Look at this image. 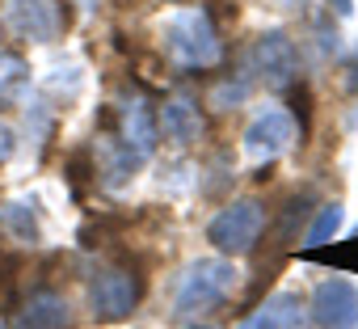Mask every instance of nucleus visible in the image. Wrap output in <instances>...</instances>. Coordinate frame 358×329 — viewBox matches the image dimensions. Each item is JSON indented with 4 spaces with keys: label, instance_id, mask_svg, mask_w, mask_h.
I'll use <instances>...</instances> for the list:
<instances>
[{
    "label": "nucleus",
    "instance_id": "nucleus-1",
    "mask_svg": "<svg viewBox=\"0 0 358 329\" xmlns=\"http://www.w3.org/2000/svg\"><path fill=\"white\" fill-rule=\"evenodd\" d=\"M160 38H164V59L177 68V72H211L224 64V38H220V26L211 18V9H177L164 18L160 26Z\"/></svg>",
    "mask_w": 358,
    "mask_h": 329
},
{
    "label": "nucleus",
    "instance_id": "nucleus-2",
    "mask_svg": "<svg viewBox=\"0 0 358 329\" xmlns=\"http://www.w3.org/2000/svg\"><path fill=\"white\" fill-rule=\"evenodd\" d=\"M236 266L228 258H199L182 270V279H177L173 287V316L177 321H194V316H207L215 308H224L236 291Z\"/></svg>",
    "mask_w": 358,
    "mask_h": 329
},
{
    "label": "nucleus",
    "instance_id": "nucleus-3",
    "mask_svg": "<svg viewBox=\"0 0 358 329\" xmlns=\"http://www.w3.org/2000/svg\"><path fill=\"white\" fill-rule=\"evenodd\" d=\"M143 270L131 258H114V262H97L89 274V312L93 321L110 325V321H127L135 312V304L143 300Z\"/></svg>",
    "mask_w": 358,
    "mask_h": 329
},
{
    "label": "nucleus",
    "instance_id": "nucleus-4",
    "mask_svg": "<svg viewBox=\"0 0 358 329\" xmlns=\"http://www.w3.org/2000/svg\"><path fill=\"white\" fill-rule=\"evenodd\" d=\"M97 135H110L114 144H122L139 164L156 152V139H160V127H156V110H152V102L139 93V89H122L114 102H110V110H106V127L97 131Z\"/></svg>",
    "mask_w": 358,
    "mask_h": 329
},
{
    "label": "nucleus",
    "instance_id": "nucleus-5",
    "mask_svg": "<svg viewBox=\"0 0 358 329\" xmlns=\"http://www.w3.org/2000/svg\"><path fill=\"white\" fill-rule=\"evenodd\" d=\"M266 232V203L262 199H232L228 207L215 211V220L207 224V241L224 253V258H245L257 249Z\"/></svg>",
    "mask_w": 358,
    "mask_h": 329
},
{
    "label": "nucleus",
    "instance_id": "nucleus-6",
    "mask_svg": "<svg viewBox=\"0 0 358 329\" xmlns=\"http://www.w3.org/2000/svg\"><path fill=\"white\" fill-rule=\"evenodd\" d=\"M0 30L17 43H55L68 30V0H0Z\"/></svg>",
    "mask_w": 358,
    "mask_h": 329
},
{
    "label": "nucleus",
    "instance_id": "nucleus-7",
    "mask_svg": "<svg viewBox=\"0 0 358 329\" xmlns=\"http://www.w3.org/2000/svg\"><path fill=\"white\" fill-rule=\"evenodd\" d=\"M299 144V127L291 118V110L282 106H266L253 114V122L245 127V156L257 164V169H270L278 156H287Z\"/></svg>",
    "mask_w": 358,
    "mask_h": 329
},
{
    "label": "nucleus",
    "instance_id": "nucleus-8",
    "mask_svg": "<svg viewBox=\"0 0 358 329\" xmlns=\"http://www.w3.org/2000/svg\"><path fill=\"white\" fill-rule=\"evenodd\" d=\"M249 68L257 72V80L274 93H287L295 89L299 80V47L287 30H266L257 34L253 51H249Z\"/></svg>",
    "mask_w": 358,
    "mask_h": 329
},
{
    "label": "nucleus",
    "instance_id": "nucleus-9",
    "mask_svg": "<svg viewBox=\"0 0 358 329\" xmlns=\"http://www.w3.org/2000/svg\"><path fill=\"white\" fill-rule=\"evenodd\" d=\"M308 312H312V325H320V329H354L358 325V287L345 274L320 279Z\"/></svg>",
    "mask_w": 358,
    "mask_h": 329
},
{
    "label": "nucleus",
    "instance_id": "nucleus-10",
    "mask_svg": "<svg viewBox=\"0 0 358 329\" xmlns=\"http://www.w3.org/2000/svg\"><path fill=\"white\" fill-rule=\"evenodd\" d=\"M17 325L22 329H76V312L68 304L64 291L55 287H38L22 300V312H17Z\"/></svg>",
    "mask_w": 358,
    "mask_h": 329
},
{
    "label": "nucleus",
    "instance_id": "nucleus-11",
    "mask_svg": "<svg viewBox=\"0 0 358 329\" xmlns=\"http://www.w3.org/2000/svg\"><path fill=\"white\" fill-rule=\"evenodd\" d=\"M156 127H160V135H164V139L182 144V148H186V144H194V139H203V110H199V97H194L190 89L173 93V97L160 106Z\"/></svg>",
    "mask_w": 358,
    "mask_h": 329
},
{
    "label": "nucleus",
    "instance_id": "nucleus-12",
    "mask_svg": "<svg viewBox=\"0 0 358 329\" xmlns=\"http://www.w3.org/2000/svg\"><path fill=\"white\" fill-rule=\"evenodd\" d=\"M236 329H312V312L295 291H278L266 304H257V312Z\"/></svg>",
    "mask_w": 358,
    "mask_h": 329
},
{
    "label": "nucleus",
    "instance_id": "nucleus-13",
    "mask_svg": "<svg viewBox=\"0 0 358 329\" xmlns=\"http://www.w3.org/2000/svg\"><path fill=\"white\" fill-rule=\"evenodd\" d=\"M312 190H295V195H287V203H282V211H278V228H274V237H278V245H291L295 237H299V228H308V220H312Z\"/></svg>",
    "mask_w": 358,
    "mask_h": 329
},
{
    "label": "nucleus",
    "instance_id": "nucleus-14",
    "mask_svg": "<svg viewBox=\"0 0 358 329\" xmlns=\"http://www.w3.org/2000/svg\"><path fill=\"white\" fill-rule=\"evenodd\" d=\"M341 228H345V207L333 199V203H324V207L316 211V220L303 228V245H308V253H312V249H324L329 241H337Z\"/></svg>",
    "mask_w": 358,
    "mask_h": 329
},
{
    "label": "nucleus",
    "instance_id": "nucleus-15",
    "mask_svg": "<svg viewBox=\"0 0 358 329\" xmlns=\"http://www.w3.org/2000/svg\"><path fill=\"white\" fill-rule=\"evenodd\" d=\"M30 93V68L17 55H0V110L17 106Z\"/></svg>",
    "mask_w": 358,
    "mask_h": 329
},
{
    "label": "nucleus",
    "instance_id": "nucleus-16",
    "mask_svg": "<svg viewBox=\"0 0 358 329\" xmlns=\"http://www.w3.org/2000/svg\"><path fill=\"white\" fill-rule=\"evenodd\" d=\"M249 93H253V76H245V72H224V76L211 85L207 102H211V110H236V106H245Z\"/></svg>",
    "mask_w": 358,
    "mask_h": 329
},
{
    "label": "nucleus",
    "instance_id": "nucleus-17",
    "mask_svg": "<svg viewBox=\"0 0 358 329\" xmlns=\"http://www.w3.org/2000/svg\"><path fill=\"white\" fill-rule=\"evenodd\" d=\"M30 207H34V203H13V207L5 211V224L13 228L17 241H30V245H34V241H38V224H34V211H30Z\"/></svg>",
    "mask_w": 358,
    "mask_h": 329
},
{
    "label": "nucleus",
    "instance_id": "nucleus-18",
    "mask_svg": "<svg viewBox=\"0 0 358 329\" xmlns=\"http://www.w3.org/2000/svg\"><path fill=\"white\" fill-rule=\"evenodd\" d=\"M80 85H85V76L76 68H51V76H47V89L51 93H64V102H72L80 93Z\"/></svg>",
    "mask_w": 358,
    "mask_h": 329
},
{
    "label": "nucleus",
    "instance_id": "nucleus-19",
    "mask_svg": "<svg viewBox=\"0 0 358 329\" xmlns=\"http://www.w3.org/2000/svg\"><path fill=\"white\" fill-rule=\"evenodd\" d=\"M312 34H316V47H320L324 55H337V51H341L337 26H333V13H320V18L312 22Z\"/></svg>",
    "mask_w": 358,
    "mask_h": 329
},
{
    "label": "nucleus",
    "instance_id": "nucleus-20",
    "mask_svg": "<svg viewBox=\"0 0 358 329\" xmlns=\"http://www.w3.org/2000/svg\"><path fill=\"white\" fill-rule=\"evenodd\" d=\"M341 72H345V76H341V89H345V93H358V43H354V51L341 59Z\"/></svg>",
    "mask_w": 358,
    "mask_h": 329
},
{
    "label": "nucleus",
    "instance_id": "nucleus-21",
    "mask_svg": "<svg viewBox=\"0 0 358 329\" xmlns=\"http://www.w3.org/2000/svg\"><path fill=\"white\" fill-rule=\"evenodd\" d=\"M9 156H13V127L0 122V164H5Z\"/></svg>",
    "mask_w": 358,
    "mask_h": 329
},
{
    "label": "nucleus",
    "instance_id": "nucleus-22",
    "mask_svg": "<svg viewBox=\"0 0 358 329\" xmlns=\"http://www.w3.org/2000/svg\"><path fill=\"white\" fill-rule=\"evenodd\" d=\"M329 5V13H337V18H350L354 13V0H324Z\"/></svg>",
    "mask_w": 358,
    "mask_h": 329
},
{
    "label": "nucleus",
    "instance_id": "nucleus-23",
    "mask_svg": "<svg viewBox=\"0 0 358 329\" xmlns=\"http://www.w3.org/2000/svg\"><path fill=\"white\" fill-rule=\"evenodd\" d=\"M190 329H215V325H190Z\"/></svg>",
    "mask_w": 358,
    "mask_h": 329
},
{
    "label": "nucleus",
    "instance_id": "nucleus-24",
    "mask_svg": "<svg viewBox=\"0 0 358 329\" xmlns=\"http://www.w3.org/2000/svg\"><path fill=\"white\" fill-rule=\"evenodd\" d=\"M0 329H9V325H0ZM17 329H22V325H17Z\"/></svg>",
    "mask_w": 358,
    "mask_h": 329
},
{
    "label": "nucleus",
    "instance_id": "nucleus-25",
    "mask_svg": "<svg viewBox=\"0 0 358 329\" xmlns=\"http://www.w3.org/2000/svg\"><path fill=\"white\" fill-rule=\"evenodd\" d=\"M0 38H5V30H0Z\"/></svg>",
    "mask_w": 358,
    "mask_h": 329
}]
</instances>
